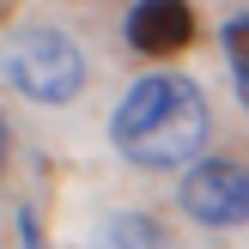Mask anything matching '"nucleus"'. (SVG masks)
Instances as JSON below:
<instances>
[{"mask_svg":"<svg viewBox=\"0 0 249 249\" xmlns=\"http://www.w3.org/2000/svg\"><path fill=\"white\" fill-rule=\"evenodd\" d=\"M109 140L122 146V158H134L146 170H170V164L201 158V146H207L201 85L182 79V73H146V79H134V91L116 104Z\"/></svg>","mask_w":249,"mask_h":249,"instance_id":"f257e3e1","label":"nucleus"},{"mask_svg":"<svg viewBox=\"0 0 249 249\" xmlns=\"http://www.w3.org/2000/svg\"><path fill=\"white\" fill-rule=\"evenodd\" d=\"M0 67H6V79L18 85L24 97H36V104H67V97H79V85H85L79 43L61 36V31H49V24L18 31L6 43V55H0Z\"/></svg>","mask_w":249,"mask_h":249,"instance_id":"f03ea898","label":"nucleus"},{"mask_svg":"<svg viewBox=\"0 0 249 249\" xmlns=\"http://www.w3.org/2000/svg\"><path fill=\"white\" fill-rule=\"evenodd\" d=\"M182 213L201 219V225H249V170L231 158H201V164L182 177Z\"/></svg>","mask_w":249,"mask_h":249,"instance_id":"7ed1b4c3","label":"nucleus"},{"mask_svg":"<svg viewBox=\"0 0 249 249\" xmlns=\"http://www.w3.org/2000/svg\"><path fill=\"white\" fill-rule=\"evenodd\" d=\"M128 43L140 55L164 61V55H182L195 43V6L189 0H140L128 12Z\"/></svg>","mask_w":249,"mask_h":249,"instance_id":"20e7f679","label":"nucleus"},{"mask_svg":"<svg viewBox=\"0 0 249 249\" xmlns=\"http://www.w3.org/2000/svg\"><path fill=\"white\" fill-rule=\"evenodd\" d=\"M109 243H116V249H164V231L146 225V219H116Z\"/></svg>","mask_w":249,"mask_h":249,"instance_id":"39448f33","label":"nucleus"},{"mask_svg":"<svg viewBox=\"0 0 249 249\" xmlns=\"http://www.w3.org/2000/svg\"><path fill=\"white\" fill-rule=\"evenodd\" d=\"M225 55H231V67H237V79H249V12L225 24Z\"/></svg>","mask_w":249,"mask_h":249,"instance_id":"423d86ee","label":"nucleus"},{"mask_svg":"<svg viewBox=\"0 0 249 249\" xmlns=\"http://www.w3.org/2000/svg\"><path fill=\"white\" fill-rule=\"evenodd\" d=\"M6 146H12V140H6V116H0V164H6Z\"/></svg>","mask_w":249,"mask_h":249,"instance_id":"0eeeda50","label":"nucleus"},{"mask_svg":"<svg viewBox=\"0 0 249 249\" xmlns=\"http://www.w3.org/2000/svg\"><path fill=\"white\" fill-rule=\"evenodd\" d=\"M237 97H243V109H249V79H237Z\"/></svg>","mask_w":249,"mask_h":249,"instance_id":"6e6552de","label":"nucleus"},{"mask_svg":"<svg viewBox=\"0 0 249 249\" xmlns=\"http://www.w3.org/2000/svg\"><path fill=\"white\" fill-rule=\"evenodd\" d=\"M6 6H12V0H0V12H6Z\"/></svg>","mask_w":249,"mask_h":249,"instance_id":"1a4fd4ad","label":"nucleus"}]
</instances>
